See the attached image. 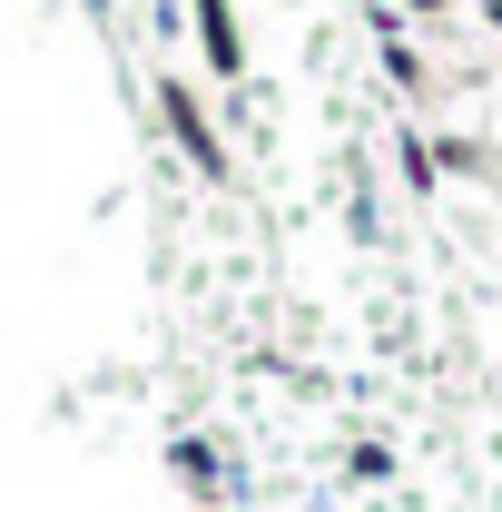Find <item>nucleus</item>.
Instances as JSON below:
<instances>
[{
	"label": "nucleus",
	"instance_id": "nucleus-4",
	"mask_svg": "<svg viewBox=\"0 0 502 512\" xmlns=\"http://www.w3.org/2000/svg\"><path fill=\"white\" fill-rule=\"evenodd\" d=\"M414 10H424V20H434V10H453V0H414Z\"/></svg>",
	"mask_w": 502,
	"mask_h": 512
},
{
	"label": "nucleus",
	"instance_id": "nucleus-2",
	"mask_svg": "<svg viewBox=\"0 0 502 512\" xmlns=\"http://www.w3.org/2000/svg\"><path fill=\"white\" fill-rule=\"evenodd\" d=\"M197 50L217 79H247V30H237V0H197Z\"/></svg>",
	"mask_w": 502,
	"mask_h": 512
},
{
	"label": "nucleus",
	"instance_id": "nucleus-1",
	"mask_svg": "<svg viewBox=\"0 0 502 512\" xmlns=\"http://www.w3.org/2000/svg\"><path fill=\"white\" fill-rule=\"evenodd\" d=\"M158 119H168V138L188 148V168H197V178H227V138H217V119L197 109V89H188V79H158Z\"/></svg>",
	"mask_w": 502,
	"mask_h": 512
},
{
	"label": "nucleus",
	"instance_id": "nucleus-3",
	"mask_svg": "<svg viewBox=\"0 0 502 512\" xmlns=\"http://www.w3.org/2000/svg\"><path fill=\"white\" fill-rule=\"evenodd\" d=\"M168 463H178V473H188L197 493H217V453H207V444H178V453H168Z\"/></svg>",
	"mask_w": 502,
	"mask_h": 512
}]
</instances>
